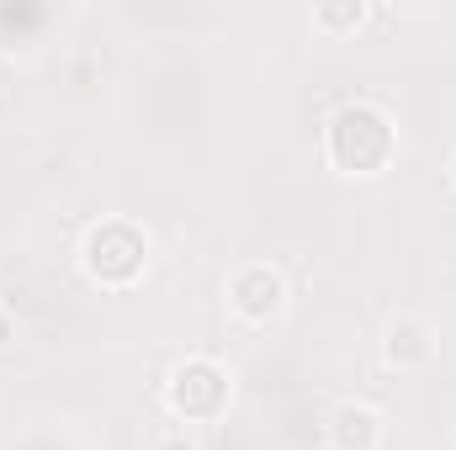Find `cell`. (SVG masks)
<instances>
[{
	"mask_svg": "<svg viewBox=\"0 0 456 450\" xmlns=\"http://www.w3.org/2000/svg\"><path fill=\"white\" fill-rule=\"evenodd\" d=\"M446 175H452V186H456V149H452V165H446Z\"/></svg>",
	"mask_w": 456,
	"mask_h": 450,
	"instance_id": "10",
	"label": "cell"
},
{
	"mask_svg": "<svg viewBox=\"0 0 456 450\" xmlns=\"http://www.w3.org/2000/svg\"><path fill=\"white\" fill-rule=\"evenodd\" d=\"M80 270L102 292H127L149 270V233L133 218H102L80 238Z\"/></svg>",
	"mask_w": 456,
	"mask_h": 450,
	"instance_id": "2",
	"label": "cell"
},
{
	"mask_svg": "<svg viewBox=\"0 0 456 450\" xmlns=\"http://www.w3.org/2000/svg\"><path fill=\"white\" fill-rule=\"evenodd\" d=\"M436 350H441V334H436V324L419 318V313H398V318L382 329V360H387L393 371H425V366L436 360Z\"/></svg>",
	"mask_w": 456,
	"mask_h": 450,
	"instance_id": "5",
	"label": "cell"
},
{
	"mask_svg": "<svg viewBox=\"0 0 456 450\" xmlns=\"http://www.w3.org/2000/svg\"><path fill=\"white\" fill-rule=\"evenodd\" d=\"M324 159L340 175H382L398 159V127L377 101H345L324 127Z\"/></svg>",
	"mask_w": 456,
	"mask_h": 450,
	"instance_id": "1",
	"label": "cell"
},
{
	"mask_svg": "<svg viewBox=\"0 0 456 450\" xmlns=\"http://www.w3.org/2000/svg\"><path fill=\"white\" fill-rule=\"evenodd\" d=\"M16 334H21L16 313H11V308H0V350H5V344H16Z\"/></svg>",
	"mask_w": 456,
	"mask_h": 450,
	"instance_id": "9",
	"label": "cell"
},
{
	"mask_svg": "<svg viewBox=\"0 0 456 450\" xmlns=\"http://www.w3.org/2000/svg\"><path fill=\"white\" fill-rule=\"evenodd\" d=\"M324 446L330 450H382V414L366 403H335L324 414Z\"/></svg>",
	"mask_w": 456,
	"mask_h": 450,
	"instance_id": "6",
	"label": "cell"
},
{
	"mask_svg": "<svg viewBox=\"0 0 456 450\" xmlns=\"http://www.w3.org/2000/svg\"><path fill=\"white\" fill-rule=\"evenodd\" d=\"M366 16H371L366 0H324V5H314V32H324V37H350V32L366 27Z\"/></svg>",
	"mask_w": 456,
	"mask_h": 450,
	"instance_id": "7",
	"label": "cell"
},
{
	"mask_svg": "<svg viewBox=\"0 0 456 450\" xmlns=\"http://www.w3.org/2000/svg\"><path fill=\"white\" fill-rule=\"evenodd\" d=\"M159 398H165L175 424H213V419H224L228 403H233V382H228V371L213 355H186V360L170 366Z\"/></svg>",
	"mask_w": 456,
	"mask_h": 450,
	"instance_id": "3",
	"label": "cell"
},
{
	"mask_svg": "<svg viewBox=\"0 0 456 450\" xmlns=\"http://www.w3.org/2000/svg\"><path fill=\"white\" fill-rule=\"evenodd\" d=\"M149 450H202V446H197V440H191L186 430H159V435H154V446H149Z\"/></svg>",
	"mask_w": 456,
	"mask_h": 450,
	"instance_id": "8",
	"label": "cell"
},
{
	"mask_svg": "<svg viewBox=\"0 0 456 450\" xmlns=\"http://www.w3.org/2000/svg\"><path fill=\"white\" fill-rule=\"evenodd\" d=\"M287 276L265 260H249L228 276V313L244 324V329H271L281 313H287Z\"/></svg>",
	"mask_w": 456,
	"mask_h": 450,
	"instance_id": "4",
	"label": "cell"
}]
</instances>
